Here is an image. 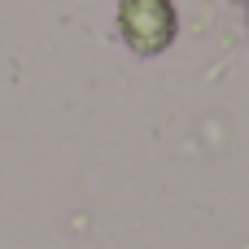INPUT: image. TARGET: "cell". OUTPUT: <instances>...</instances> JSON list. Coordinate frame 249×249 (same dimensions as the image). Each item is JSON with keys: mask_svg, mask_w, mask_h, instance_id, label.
I'll return each instance as SVG.
<instances>
[{"mask_svg": "<svg viewBox=\"0 0 249 249\" xmlns=\"http://www.w3.org/2000/svg\"><path fill=\"white\" fill-rule=\"evenodd\" d=\"M175 4L171 0H123L118 4V31L136 53H162L175 39Z\"/></svg>", "mask_w": 249, "mask_h": 249, "instance_id": "cell-1", "label": "cell"}]
</instances>
